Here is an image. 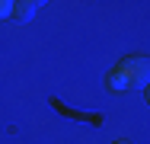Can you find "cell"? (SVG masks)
Returning <instances> with one entry per match:
<instances>
[{"label": "cell", "instance_id": "3957f363", "mask_svg": "<svg viewBox=\"0 0 150 144\" xmlns=\"http://www.w3.org/2000/svg\"><path fill=\"white\" fill-rule=\"evenodd\" d=\"M13 3H16V0H0V19L13 13Z\"/></svg>", "mask_w": 150, "mask_h": 144}, {"label": "cell", "instance_id": "277c9868", "mask_svg": "<svg viewBox=\"0 0 150 144\" xmlns=\"http://www.w3.org/2000/svg\"><path fill=\"white\" fill-rule=\"evenodd\" d=\"M32 3H38V6H42V3H45V0H32Z\"/></svg>", "mask_w": 150, "mask_h": 144}, {"label": "cell", "instance_id": "6da1fadb", "mask_svg": "<svg viewBox=\"0 0 150 144\" xmlns=\"http://www.w3.org/2000/svg\"><path fill=\"white\" fill-rule=\"evenodd\" d=\"M147 77H150L147 58L144 55H131L109 74V86H112V90H144V86H147Z\"/></svg>", "mask_w": 150, "mask_h": 144}, {"label": "cell", "instance_id": "7a4b0ae2", "mask_svg": "<svg viewBox=\"0 0 150 144\" xmlns=\"http://www.w3.org/2000/svg\"><path fill=\"white\" fill-rule=\"evenodd\" d=\"M35 13H38V3H32V0H16L10 16H13L16 23H32V19H35Z\"/></svg>", "mask_w": 150, "mask_h": 144}, {"label": "cell", "instance_id": "5b68a950", "mask_svg": "<svg viewBox=\"0 0 150 144\" xmlns=\"http://www.w3.org/2000/svg\"><path fill=\"white\" fill-rule=\"evenodd\" d=\"M115 144H131V141H115Z\"/></svg>", "mask_w": 150, "mask_h": 144}]
</instances>
